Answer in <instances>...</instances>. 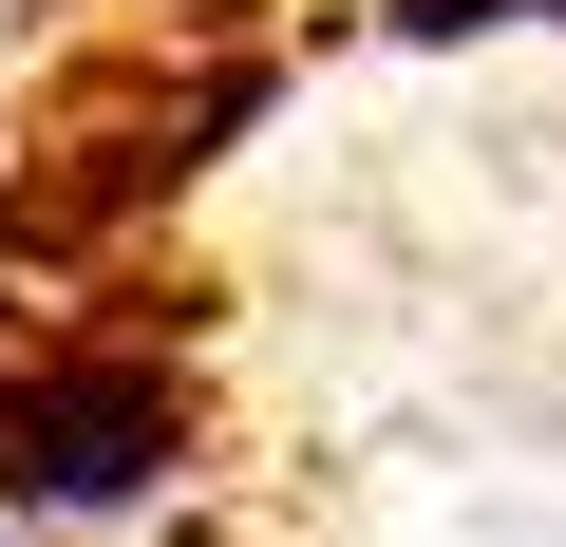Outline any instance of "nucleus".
<instances>
[{
	"label": "nucleus",
	"mask_w": 566,
	"mask_h": 547,
	"mask_svg": "<svg viewBox=\"0 0 566 547\" xmlns=\"http://www.w3.org/2000/svg\"><path fill=\"white\" fill-rule=\"evenodd\" d=\"M170 453H189V378L151 340H39V359H0V547L151 509Z\"/></svg>",
	"instance_id": "1"
}]
</instances>
